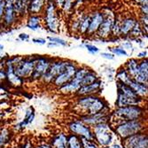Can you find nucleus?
<instances>
[{"label":"nucleus","mask_w":148,"mask_h":148,"mask_svg":"<svg viewBox=\"0 0 148 148\" xmlns=\"http://www.w3.org/2000/svg\"><path fill=\"white\" fill-rule=\"evenodd\" d=\"M51 148H68V136L64 133H60L51 141Z\"/></svg>","instance_id":"5701e85b"},{"label":"nucleus","mask_w":148,"mask_h":148,"mask_svg":"<svg viewBox=\"0 0 148 148\" xmlns=\"http://www.w3.org/2000/svg\"><path fill=\"white\" fill-rule=\"evenodd\" d=\"M49 40H50V42L56 44L58 46H60H60H66V45H68V43H66L64 39H61L60 37H51V36H50Z\"/></svg>","instance_id":"f704fd0d"},{"label":"nucleus","mask_w":148,"mask_h":148,"mask_svg":"<svg viewBox=\"0 0 148 148\" xmlns=\"http://www.w3.org/2000/svg\"><path fill=\"white\" fill-rule=\"evenodd\" d=\"M111 51L113 52L114 55H116V56H128V53L125 51V49H123L122 47L111 48Z\"/></svg>","instance_id":"72a5a7b5"},{"label":"nucleus","mask_w":148,"mask_h":148,"mask_svg":"<svg viewBox=\"0 0 148 148\" xmlns=\"http://www.w3.org/2000/svg\"><path fill=\"white\" fill-rule=\"evenodd\" d=\"M134 80L138 83L147 84L148 82V61L147 59L138 61V73Z\"/></svg>","instance_id":"a211bd4d"},{"label":"nucleus","mask_w":148,"mask_h":148,"mask_svg":"<svg viewBox=\"0 0 148 148\" xmlns=\"http://www.w3.org/2000/svg\"><path fill=\"white\" fill-rule=\"evenodd\" d=\"M32 41L34 44H37V45H44L46 44V40L44 39V38H33Z\"/></svg>","instance_id":"ea45409f"},{"label":"nucleus","mask_w":148,"mask_h":148,"mask_svg":"<svg viewBox=\"0 0 148 148\" xmlns=\"http://www.w3.org/2000/svg\"><path fill=\"white\" fill-rule=\"evenodd\" d=\"M5 72H6V79L8 80L9 84H11L12 86L19 87L23 84V79L19 77L14 72L12 59L5 61Z\"/></svg>","instance_id":"ddd939ff"},{"label":"nucleus","mask_w":148,"mask_h":148,"mask_svg":"<svg viewBox=\"0 0 148 148\" xmlns=\"http://www.w3.org/2000/svg\"><path fill=\"white\" fill-rule=\"evenodd\" d=\"M137 21L133 17H125L120 22V35L128 36L131 32L132 29L135 26Z\"/></svg>","instance_id":"aec40b11"},{"label":"nucleus","mask_w":148,"mask_h":148,"mask_svg":"<svg viewBox=\"0 0 148 148\" xmlns=\"http://www.w3.org/2000/svg\"><path fill=\"white\" fill-rule=\"evenodd\" d=\"M40 23H41V18H40V16L36 14H33L29 16V18L28 19V21H27V28L33 31H36L40 29Z\"/></svg>","instance_id":"a878e982"},{"label":"nucleus","mask_w":148,"mask_h":148,"mask_svg":"<svg viewBox=\"0 0 148 148\" xmlns=\"http://www.w3.org/2000/svg\"><path fill=\"white\" fill-rule=\"evenodd\" d=\"M45 0H29L28 4V10L32 14H38L44 9Z\"/></svg>","instance_id":"b1692460"},{"label":"nucleus","mask_w":148,"mask_h":148,"mask_svg":"<svg viewBox=\"0 0 148 148\" xmlns=\"http://www.w3.org/2000/svg\"><path fill=\"white\" fill-rule=\"evenodd\" d=\"M80 120L89 127H94L99 123L108 122L109 111H102L100 113L90 115H82Z\"/></svg>","instance_id":"f8f14e48"},{"label":"nucleus","mask_w":148,"mask_h":148,"mask_svg":"<svg viewBox=\"0 0 148 148\" xmlns=\"http://www.w3.org/2000/svg\"><path fill=\"white\" fill-rule=\"evenodd\" d=\"M68 148H83L82 143H81V138L74 135V134H70L68 136Z\"/></svg>","instance_id":"7c9ffc66"},{"label":"nucleus","mask_w":148,"mask_h":148,"mask_svg":"<svg viewBox=\"0 0 148 148\" xmlns=\"http://www.w3.org/2000/svg\"><path fill=\"white\" fill-rule=\"evenodd\" d=\"M69 60H62L52 61L46 73L43 75V76L40 78V80L43 81L45 84H51L53 82V80L65 70L66 65L69 64Z\"/></svg>","instance_id":"423d86ee"},{"label":"nucleus","mask_w":148,"mask_h":148,"mask_svg":"<svg viewBox=\"0 0 148 148\" xmlns=\"http://www.w3.org/2000/svg\"><path fill=\"white\" fill-rule=\"evenodd\" d=\"M90 69L88 68H77V70L74 75V77L69 81L68 84L61 86L59 88V90L60 93L64 94V95H72V94H76L78 90L81 88V82L82 79L85 75V74L89 71Z\"/></svg>","instance_id":"39448f33"},{"label":"nucleus","mask_w":148,"mask_h":148,"mask_svg":"<svg viewBox=\"0 0 148 148\" xmlns=\"http://www.w3.org/2000/svg\"><path fill=\"white\" fill-rule=\"evenodd\" d=\"M19 38H20L21 40H22V41H28L29 38V36L28 34L21 33V34H20V36H19Z\"/></svg>","instance_id":"c03bdc74"},{"label":"nucleus","mask_w":148,"mask_h":148,"mask_svg":"<svg viewBox=\"0 0 148 148\" xmlns=\"http://www.w3.org/2000/svg\"><path fill=\"white\" fill-rule=\"evenodd\" d=\"M147 56V51H141L138 54V59L139 60H144V59H147L146 58Z\"/></svg>","instance_id":"37998d69"},{"label":"nucleus","mask_w":148,"mask_h":148,"mask_svg":"<svg viewBox=\"0 0 148 148\" xmlns=\"http://www.w3.org/2000/svg\"><path fill=\"white\" fill-rule=\"evenodd\" d=\"M101 56H102V58H104L106 60H112L114 59V55L113 53H109V52H102Z\"/></svg>","instance_id":"58836bf2"},{"label":"nucleus","mask_w":148,"mask_h":148,"mask_svg":"<svg viewBox=\"0 0 148 148\" xmlns=\"http://www.w3.org/2000/svg\"><path fill=\"white\" fill-rule=\"evenodd\" d=\"M17 17V13L13 7L12 0H5V6L4 11V15H3V21L5 25L11 26L15 22Z\"/></svg>","instance_id":"dca6fc26"},{"label":"nucleus","mask_w":148,"mask_h":148,"mask_svg":"<svg viewBox=\"0 0 148 148\" xmlns=\"http://www.w3.org/2000/svg\"><path fill=\"white\" fill-rule=\"evenodd\" d=\"M75 106L79 112H82L81 114L83 115H90L102 111H109L106 101L97 95L79 97Z\"/></svg>","instance_id":"f03ea898"},{"label":"nucleus","mask_w":148,"mask_h":148,"mask_svg":"<svg viewBox=\"0 0 148 148\" xmlns=\"http://www.w3.org/2000/svg\"><path fill=\"white\" fill-rule=\"evenodd\" d=\"M127 85L130 86L139 98L145 99L147 97V91H148L147 84H143L138 83L133 78H131Z\"/></svg>","instance_id":"412c9836"},{"label":"nucleus","mask_w":148,"mask_h":148,"mask_svg":"<svg viewBox=\"0 0 148 148\" xmlns=\"http://www.w3.org/2000/svg\"><path fill=\"white\" fill-rule=\"evenodd\" d=\"M21 1L23 4H25L26 5H28V4H29V0H21Z\"/></svg>","instance_id":"09e8293b"},{"label":"nucleus","mask_w":148,"mask_h":148,"mask_svg":"<svg viewBox=\"0 0 148 148\" xmlns=\"http://www.w3.org/2000/svg\"><path fill=\"white\" fill-rule=\"evenodd\" d=\"M85 48L87 49V51L91 53V54H95V53H98L99 51V49L95 46V45H90V44H85Z\"/></svg>","instance_id":"c9c22d12"},{"label":"nucleus","mask_w":148,"mask_h":148,"mask_svg":"<svg viewBox=\"0 0 148 148\" xmlns=\"http://www.w3.org/2000/svg\"><path fill=\"white\" fill-rule=\"evenodd\" d=\"M134 148H148V139H147V136L145 138H144L142 140H140V142L134 147Z\"/></svg>","instance_id":"e433bc0d"},{"label":"nucleus","mask_w":148,"mask_h":148,"mask_svg":"<svg viewBox=\"0 0 148 148\" xmlns=\"http://www.w3.org/2000/svg\"><path fill=\"white\" fill-rule=\"evenodd\" d=\"M112 148H123V146H121L120 145H116V144H115V145H113V147H112Z\"/></svg>","instance_id":"8fccbe9b"},{"label":"nucleus","mask_w":148,"mask_h":148,"mask_svg":"<svg viewBox=\"0 0 148 148\" xmlns=\"http://www.w3.org/2000/svg\"><path fill=\"white\" fill-rule=\"evenodd\" d=\"M18 148H21V147H18Z\"/></svg>","instance_id":"603ef678"},{"label":"nucleus","mask_w":148,"mask_h":148,"mask_svg":"<svg viewBox=\"0 0 148 148\" xmlns=\"http://www.w3.org/2000/svg\"><path fill=\"white\" fill-rule=\"evenodd\" d=\"M134 2L140 5H147L148 3V0H133Z\"/></svg>","instance_id":"49530a36"},{"label":"nucleus","mask_w":148,"mask_h":148,"mask_svg":"<svg viewBox=\"0 0 148 148\" xmlns=\"http://www.w3.org/2000/svg\"><path fill=\"white\" fill-rule=\"evenodd\" d=\"M69 129L74 135L88 140H94L92 130L90 127L84 123L81 120H74L69 124Z\"/></svg>","instance_id":"6e6552de"},{"label":"nucleus","mask_w":148,"mask_h":148,"mask_svg":"<svg viewBox=\"0 0 148 148\" xmlns=\"http://www.w3.org/2000/svg\"><path fill=\"white\" fill-rule=\"evenodd\" d=\"M35 148H51V146L50 145H46V144H42V145H36Z\"/></svg>","instance_id":"de8ad7c7"},{"label":"nucleus","mask_w":148,"mask_h":148,"mask_svg":"<svg viewBox=\"0 0 148 148\" xmlns=\"http://www.w3.org/2000/svg\"><path fill=\"white\" fill-rule=\"evenodd\" d=\"M144 99L141 98H130L127 97L124 94L118 91L117 99H116V106L117 107H123L128 106H142L144 103Z\"/></svg>","instance_id":"4468645a"},{"label":"nucleus","mask_w":148,"mask_h":148,"mask_svg":"<svg viewBox=\"0 0 148 148\" xmlns=\"http://www.w3.org/2000/svg\"><path fill=\"white\" fill-rule=\"evenodd\" d=\"M147 135L143 133H139V134H136V135L130 136L125 139H123V148H134L139 142L140 140H142L144 138H145Z\"/></svg>","instance_id":"4be33fe9"},{"label":"nucleus","mask_w":148,"mask_h":148,"mask_svg":"<svg viewBox=\"0 0 148 148\" xmlns=\"http://www.w3.org/2000/svg\"><path fill=\"white\" fill-rule=\"evenodd\" d=\"M114 19L113 17L108 15L105 16L104 14V20L97 31V35L99 36V37L106 38L109 36V35L112 33V27L114 24Z\"/></svg>","instance_id":"2eb2a0df"},{"label":"nucleus","mask_w":148,"mask_h":148,"mask_svg":"<svg viewBox=\"0 0 148 148\" xmlns=\"http://www.w3.org/2000/svg\"><path fill=\"white\" fill-rule=\"evenodd\" d=\"M21 148H34V147H33V145H32L31 142H30L29 140H28L27 142H25V143H24V145H23Z\"/></svg>","instance_id":"a18cd8bd"},{"label":"nucleus","mask_w":148,"mask_h":148,"mask_svg":"<svg viewBox=\"0 0 148 148\" xmlns=\"http://www.w3.org/2000/svg\"><path fill=\"white\" fill-rule=\"evenodd\" d=\"M146 110L143 106H128L123 107H117V109L109 115V122L116 126L128 121L145 119Z\"/></svg>","instance_id":"f257e3e1"},{"label":"nucleus","mask_w":148,"mask_h":148,"mask_svg":"<svg viewBox=\"0 0 148 148\" xmlns=\"http://www.w3.org/2000/svg\"><path fill=\"white\" fill-rule=\"evenodd\" d=\"M92 130L94 141L100 146H108L113 141V131L110 124L102 123L94 126Z\"/></svg>","instance_id":"20e7f679"},{"label":"nucleus","mask_w":148,"mask_h":148,"mask_svg":"<svg viewBox=\"0 0 148 148\" xmlns=\"http://www.w3.org/2000/svg\"><path fill=\"white\" fill-rule=\"evenodd\" d=\"M4 50V46L2 45H0V51H2Z\"/></svg>","instance_id":"3c124183"},{"label":"nucleus","mask_w":148,"mask_h":148,"mask_svg":"<svg viewBox=\"0 0 148 148\" xmlns=\"http://www.w3.org/2000/svg\"><path fill=\"white\" fill-rule=\"evenodd\" d=\"M11 133L7 129H2L0 130V148L4 147L10 139Z\"/></svg>","instance_id":"2f4dec72"},{"label":"nucleus","mask_w":148,"mask_h":148,"mask_svg":"<svg viewBox=\"0 0 148 148\" xmlns=\"http://www.w3.org/2000/svg\"><path fill=\"white\" fill-rule=\"evenodd\" d=\"M146 129L145 119L128 121L123 123H120L114 126V131L117 136L122 139H125L130 136L136 135V134L143 133Z\"/></svg>","instance_id":"7ed1b4c3"},{"label":"nucleus","mask_w":148,"mask_h":148,"mask_svg":"<svg viewBox=\"0 0 148 148\" xmlns=\"http://www.w3.org/2000/svg\"><path fill=\"white\" fill-rule=\"evenodd\" d=\"M100 89H101V82L99 80H98L95 83H93L91 84L82 86L76 92V95L78 97L96 95V94L100 90Z\"/></svg>","instance_id":"f3484780"},{"label":"nucleus","mask_w":148,"mask_h":148,"mask_svg":"<svg viewBox=\"0 0 148 148\" xmlns=\"http://www.w3.org/2000/svg\"><path fill=\"white\" fill-rule=\"evenodd\" d=\"M34 118H35L34 110H33L32 107H29V108L26 110V114H25L24 120L22 121V122H21V123L18 124V126H16V127L21 128V129L26 127L28 124H29V123H31L33 122Z\"/></svg>","instance_id":"bb28decb"},{"label":"nucleus","mask_w":148,"mask_h":148,"mask_svg":"<svg viewBox=\"0 0 148 148\" xmlns=\"http://www.w3.org/2000/svg\"><path fill=\"white\" fill-rule=\"evenodd\" d=\"M51 63V60L48 59L46 57L36 58L31 78L33 80H38L41 78L43 76V75L45 74L46 71L48 70Z\"/></svg>","instance_id":"9b49d317"},{"label":"nucleus","mask_w":148,"mask_h":148,"mask_svg":"<svg viewBox=\"0 0 148 148\" xmlns=\"http://www.w3.org/2000/svg\"><path fill=\"white\" fill-rule=\"evenodd\" d=\"M98 80H99V77H98L97 74L90 69L85 74V75L84 76V78L82 79V82H81V87H82V86H85V85H89V84H91L93 83H95L96 81H98Z\"/></svg>","instance_id":"cd10ccee"},{"label":"nucleus","mask_w":148,"mask_h":148,"mask_svg":"<svg viewBox=\"0 0 148 148\" xmlns=\"http://www.w3.org/2000/svg\"><path fill=\"white\" fill-rule=\"evenodd\" d=\"M5 6V0H0V21L3 19Z\"/></svg>","instance_id":"4c0bfd02"},{"label":"nucleus","mask_w":148,"mask_h":148,"mask_svg":"<svg viewBox=\"0 0 148 148\" xmlns=\"http://www.w3.org/2000/svg\"><path fill=\"white\" fill-rule=\"evenodd\" d=\"M140 10H141L142 15H148V7H147V5H140Z\"/></svg>","instance_id":"79ce46f5"},{"label":"nucleus","mask_w":148,"mask_h":148,"mask_svg":"<svg viewBox=\"0 0 148 148\" xmlns=\"http://www.w3.org/2000/svg\"><path fill=\"white\" fill-rule=\"evenodd\" d=\"M125 69L131 76V78H135L138 73V60L137 59H130L127 61Z\"/></svg>","instance_id":"393cba45"},{"label":"nucleus","mask_w":148,"mask_h":148,"mask_svg":"<svg viewBox=\"0 0 148 148\" xmlns=\"http://www.w3.org/2000/svg\"><path fill=\"white\" fill-rule=\"evenodd\" d=\"M116 78L119 81V83H122L127 85L128 83L130 82V80L131 79V76L129 75L125 68H121L118 69L116 73Z\"/></svg>","instance_id":"c85d7f7f"},{"label":"nucleus","mask_w":148,"mask_h":148,"mask_svg":"<svg viewBox=\"0 0 148 148\" xmlns=\"http://www.w3.org/2000/svg\"><path fill=\"white\" fill-rule=\"evenodd\" d=\"M90 17H91V15H85L84 17L80 18L78 29L82 34H86L87 33L89 25H90Z\"/></svg>","instance_id":"c756f323"},{"label":"nucleus","mask_w":148,"mask_h":148,"mask_svg":"<svg viewBox=\"0 0 148 148\" xmlns=\"http://www.w3.org/2000/svg\"><path fill=\"white\" fill-rule=\"evenodd\" d=\"M76 70H77V66L75 65V63L73 61H69V64L66 65L65 70L53 80L52 84H54V86L60 88L61 86L68 84L74 77Z\"/></svg>","instance_id":"1a4fd4ad"},{"label":"nucleus","mask_w":148,"mask_h":148,"mask_svg":"<svg viewBox=\"0 0 148 148\" xmlns=\"http://www.w3.org/2000/svg\"><path fill=\"white\" fill-rule=\"evenodd\" d=\"M81 138V143H82L83 148H99V145L94 140H88L83 138Z\"/></svg>","instance_id":"473e14b6"},{"label":"nucleus","mask_w":148,"mask_h":148,"mask_svg":"<svg viewBox=\"0 0 148 148\" xmlns=\"http://www.w3.org/2000/svg\"><path fill=\"white\" fill-rule=\"evenodd\" d=\"M45 21L48 29L51 32L55 33L58 30V19L56 16V11H55V5L52 1H49L46 9H45Z\"/></svg>","instance_id":"9d476101"},{"label":"nucleus","mask_w":148,"mask_h":148,"mask_svg":"<svg viewBox=\"0 0 148 148\" xmlns=\"http://www.w3.org/2000/svg\"><path fill=\"white\" fill-rule=\"evenodd\" d=\"M36 58H22L19 62L13 64L15 74L21 79L29 78L32 75Z\"/></svg>","instance_id":"0eeeda50"},{"label":"nucleus","mask_w":148,"mask_h":148,"mask_svg":"<svg viewBox=\"0 0 148 148\" xmlns=\"http://www.w3.org/2000/svg\"><path fill=\"white\" fill-rule=\"evenodd\" d=\"M6 80V72L4 69H0V82Z\"/></svg>","instance_id":"a19ab883"},{"label":"nucleus","mask_w":148,"mask_h":148,"mask_svg":"<svg viewBox=\"0 0 148 148\" xmlns=\"http://www.w3.org/2000/svg\"><path fill=\"white\" fill-rule=\"evenodd\" d=\"M103 20H104V13L103 12H94L90 17V25H89V28H88L86 34L91 36L93 34L97 33Z\"/></svg>","instance_id":"6ab92c4d"}]
</instances>
